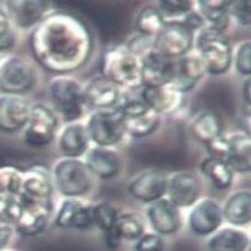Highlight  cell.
<instances>
[{"label": "cell", "instance_id": "cell-28", "mask_svg": "<svg viewBox=\"0 0 251 251\" xmlns=\"http://www.w3.org/2000/svg\"><path fill=\"white\" fill-rule=\"evenodd\" d=\"M250 237L244 230L232 226L219 228L207 241L208 251H248Z\"/></svg>", "mask_w": 251, "mask_h": 251}, {"label": "cell", "instance_id": "cell-10", "mask_svg": "<svg viewBox=\"0 0 251 251\" xmlns=\"http://www.w3.org/2000/svg\"><path fill=\"white\" fill-rule=\"evenodd\" d=\"M35 86V73L24 58L9 57L0 64V92L9 96H24Z\"/></svg>", "mask_w": 251, "mask_h": 251}, {"label": "cell", "instance_id": "cell-24", "mask_svg": "<svg viewBox=\"0 0 251 251\" xmlns=\"http://www.w3.org/2000/svg\"><path fill=\"white\" fill-rule=\"evenodd\" d=\"M206 75L207 73L202 59L195 51H191L176 60V77L170 86L177 92L186 94L192 91Z\"/></svg>", "mask_w": 251, "mask_h": 251}, {"label": "cell", "instance_id": "cell-9", "mask_svg": "<svg viewBox=\"0 0 251 251\" xmlns=\"http://www.w3.org/2000/svg\"><path fill=\"white\" fill-rule=\"evenodd\" d=\"M20 200L23 203V207L13 226L14 232L25 239H33L43 235L54 214L53 201H29L23 199Z\"/></svg>", "mask_w": 251, "mask_h": 251}, {"label": "cell", "instance_id": "cell-29", "mask_svg": "<svg viewBox=\"0 0 251 251\" xmlns=\"http://www.w3.org/2000/svg\"><path fill=\"white\" fill-rule=\"evenodd\" d=\"M195 4L206 25L225 33L231 20L228 15L230 0H199Z\"/></svg>", "mask_w": 251, "mask_h": 251}, {"label": "cell", "instance_id": "cell-20", "mask_svg": "<svg viewBox=\"0 0 251 251\" xmlns=\"http://www.w3.org/2000/svg\"><path fill=\"white\" fill-rule=\"evenodd\" d=\"M146 216L154 234L160 236L176 234L182 226L181 210L167 197L151 203L146 211Z\"/></svg>", "mask_w": 251, "mask_h": 251}, {"label": "cell", "instance_id": "cell-39", "mask_svg": "<svg viewBox=\"0 0 251 251\" xmlns=\"http://www.w3.org/2000/svg\"><path fill=\"white\" fill-rule=\"evenodd\" d=\"M228 15H230V19L232 18L240 26L249 28L251 24V1L250 0L230 1Z\"/></svg>", "mask_w": 251, "mask_h": 251}, {"label": "cell", "instance_id": "cell-43", "mask_svg": "<svg viewBox=\"0 0 251 251\" xmlns=\"http://www.w3.org/2000/svg\"><path fill=\"white\" fill-rule=\"evenodd\" d=\"M134 251H165L163 237L154 232H145L136 241Z\"/></svg>", "mask_w": 251, "mask_h": 251}, {"label": "cell", "instance_id": "cell-14", "mask_svg": "<svg viewBox=\"0 0 251 251\" xmlns=\"http://www.w3.org/2000/svg\"><path fill=\"white\" fill-rule=\"evenodd\" d=\"M166 197L176 207L191 208L201 199V182L190 171H177L167 176Z\"/></svg>", "mask_w": 251, "mask_h": 251}, {"label": "cell", "instance_id": "cell-8", "mask_svg": "<svg viewBox=\"0 0 251 251\" xmlns=\"http://www.w3.org/2000/svg\"><path fill=\"white\" fill-rule=\"evenodd\" d=\"M86 125L89 141L97 147H114L126 137L122 117L118 109L113 111H94Z\"/></svg>", "mask_w": 251, "mask_h": 251}, {"label": "cell", "instance_id": "cell-2", "mask_svg": "<svg viewBox=\"0 0 251 251\" xmlns=\"http://www.w3.org/2000/svg\"><path fill=\"white\" fill-rule=\"evenodd\" d=\"M194 49L205 64L206 73L212 77L226 75L232 67L234 49L225 33L203 26L195 34Z\"/></svg>", "mask_w": 251, "mask_h": 251}, {"label": "cell", "instance_id": "cell-38", "mask_svg": "<svg viewBox=\"0 0 251 251\" xmlns=\"http://www.w3.org/2000/svg\"><path fill=\"white\" fill-rule=\"evenodd\" d=\"M232 64L240 75L250 77L251 75V42L245 40L237 46L232 57Z\"/></svg>", "mask_w": 251, "mask_h": 251}, {"label": "cell", "instance_id": "cell-42", "mask_svg": "<svg viewBox=\"0 0 251 251\" xmlns=\"http://www.w3.org/2000/svg\"><path fill=\"white\" fill-rule=\"evenodd\" d=\"M125 47L129 53H132L134 57H137L140 59L147 51L153 48V38L146 37V35L142 34H136L127 42Z\"/></svg>", "mask_w": 251, "mask_h": 251}, {"label": "cell", "instance_id": "cell-23", "mask_svg": "<svg viewBox=\"0 0 251 251\" xmlns=\"http://www.w3.org/2000/svg\"><path fill=\"white\" fill-rule=\"evenodd\" d=\"M83 161L92 176L104 181L114 178L122 169L121 156L116 150L109 147H91L84 154Z\"/></svg>", "mask_w": 251, "mask_h": 251}, {"label": "cell", "instance_id": "cell-1", "mask_svg": "<svg viewBox=\"0 0 251 251\" xmlns=\"http://www.w3.org/2000/svg\"><path fill=\"white\" fill-rule=\"evenodd\" d=\"M29 44L38 64L55 75L79 71L94 50L89 26L79 17L67 12L48 13L33 29Z\"/></svg>", "mask_w": 251, "mask_h": 251}, {"label": "cell", "instance_id": "cell-25", "mask_svg": "<svg viewBox=\"0 0 251 251\" xmlns=\"http://www.w3.org/2000/svg\"><path fill=\"white\" fill-rule=\"evenodd\" d=\"M86 125L73 122L64 126L58 137V149L64 158H82L91 149Z\"/></svg>", "mask_w": 251, "mask_h": 251}, {"label": "cell", "instance_id": "cell-6", "mask_svg": "<svg viewBox=\"0 0 251 251\" xmlns=\"http://www.w3.org/2000/svg\"><path fill=\"white\" fill-rule=\"evenodd\" d=\"M117 109L122 117L126 136L136 140L150 137L161 125L160 114L150 108L140 97H125Z\"/></svg>", "mask_w": 251, "mask_h": 251}, {"label": "cell", "instance_id": "cell-36", "mask_svg": "<svg viewBox=\"0 0 251 251\" xmlns=\"http://www.w3.org/2000/svg\"><path fill=\"white\" fill-rule=\"evenodd\" d=\"M23 183V171L15 166H0V195L19 196Z\"/></svg>", "mask_w": 251, "mask_h": 251}, {"label": "cell", "instance_id": "cell-31", "mask_svg": "<svg viewBox=\"0 0 251 251\" xmlns=\"http://www.w3.org/2000/svg\"><path fill=\"white\" fill-rule=\"evenodd\" d=\"M191 133L195 140L206 145L210 141L224 136V122L215 112H201L191 123Z\"/></svg>", "mask_w": 251, "mask_h": 251}, {"label": "cell", "instance_id": "cell-15", "mask_svg": "<svg viewBox=\"0 0 251 251\" xmlns=\"http://www.w3.org/2000/svg\"><path fill=\"white\" fill-rule=\"evenodd\" d=\"M143 87L169 86L176 77V60L152 48L140 58Z\"/></svg>", "mask_w": 251, "mask_h": 251}, {"label": "cell", "instance_id": "cell-33", "mask_svg": "<svg viewBox=\"0 0 251 251\" xmlns=\"http://www.w3.org/2000/svg\"><path fill=\"white\" fill-rule=\"evenodd\" d=\"M116 228L122 241H137L145 234L146 227L143 219L140 215L126 212V214H120Z\"/></svg>", "mask_w": 251, "mask_h": 251}, {"label": "cell", "instance_id": "cell-44", "mask_svg": "<svg viewBox=\"0 0 251 251\" xmlns=\"http://www.w3.org/2000/svg\"><path fill=\"white\" fill-rule=\"evenodd\" d=\"M103 237H104V244H106L109 250H117L121 244H122V239H121L116 226L103 232Z\"/></svg>", "mask_w": 251, "mask_h": 251}, {"label": "cell", "instance_id": "cell-45", "mask_svg": "<svg viewBox=\"0 0 251 251\" xmlns=\"http://www.w3.org/2000/svg\"><path fill=\"white\" fill-rule=\"evenodd\" d=\"M13 234H14V228H13L12 225L0 223V250H3L8 246Z\"/></svg>", "mask_w": 251, "mask_h": 251}, {"label": "cell", "instance_id": "cell-17", "mask_svg": "<svg viewBox=\"0 0 251 251\" xmlns=\"http://www.w3.org/2000/svg\"><path fill=\"white\" fill-rule=\"evenodd\" d=\"M54 224L62 230L87 231L93 227L92 203L79 199H64L54 215Z\"/></svg>", "mask_w": 251, "mask_h": 251}, {"label": "cell", "instance_id": "cell-11", "mask_svg": "<svg viewBox=\"0 0 251 251\" xmlns=\"http://www.w3.org/2000/svg\"><path fill=\"white\" fill-rule=\"evenodd\" d=\"M195 34L180 23H166L153 38V49L165 57L180 59L194 49Z\"/></svg>", "mask_w": 251, "mask_h": 251}, {"label": "cell", "instance_id": "cell-22", "mask_svg": "<svg viewBox=\"0 0 251 251\" xmlns=\"http://www.w3.org/2000/svg\"><path fill=\"white\" fill-rule=\"evenodd\" d=\"M53 192V178L46 166L35 165L23 171L20 199L29 201H47L51 200Z\"/></svg>", "mask_w": 251, "mask_h": 251}, {"label": "cell", "instance_id": "cell-18", "mask_svg": "<svg viewBox=\"0 0 251 251\" xmlns=\"http://www.w3.org/2000/svg\"><path fill=\"white\" fill-rule=\"evenodd\" d=\"M48 0H12L5 1L6 14L12 24L28 30L34 29L50 10Z\"/></svg>", "mask_w": 251, "mask_h": 251}, {"label": "cell", "instance_id": "cell-26", "mask_svg": "<svg viewBox=\"0 0 251 251\" xmlns=\"http://www.w3.org/2000/svg\"><path fill=\"white\" fill-rule=\"evenodd\" d=\"M223 207L224 221L232 227H244L251 221V192L240 190L227 197Z\"/></svg>", "mask_w": 251, "mask_h": 251}, {"label": "cell", "instance_id": "cell-46", "mask_svg": "<svg viewBox=\"0 0 251 251\" xmlns=\"http://www.w3.org/2000/svg\"><path fill=\"white\" fill-rule=\"evenodd\" d=\"M241 97H243L244 103L246 104L248 108L251 106V78L248 77L243 83V88H241Z\"/></svg>", "mask_w": 251, "mask_h": 251}, {"label": "cell", "instance_id": "cell-41", "mask_svg": "<svg viewBox=\"0 0 251 251\" xmlns=\"http://www.w3.org/2000/svg\"><path fill=\"white\" fill-rule=\"evenodd\" d=\"M205 149L208 157H212V158H216V160L227 162L228 154H230V143H228L227 137L221 136V137L215 138V140L206 143Z\"/></svg>", "mask_w": 251, "mask_h": 251}, {"label": "cell", "instance_id": "cell-35", "mask_svg": "<svg viewBox=\"0 0 251 251\" xmlns=\"http://www.w3.org/2000/svg\"><path fill=\"white\" fill-rule=\"evenodd\" d=\"M194 1L188 0H161L156 8L162 15L165 23H181L188 12L195 9Z\"/></svg>", "mask_w": 251, "mask_h": 251}, {"label": "cell", "instance_id": "cell-19", "mask_svg": "<svg viewBox=\"0 0 251 251\" xmlns=\"http://www.w3.org/2000/svg\"><path fill=\"white\" fill-rule=\"evenodd\" d=\"M30 102L24 96H0V132L23 131L30 114Z\"/></svg>", "mask_w": 251, "mask_h": 251}, {"label": "cell", "instance_id": "cell-40", "mask_svg": "<svg viewBox=\"0 0 251 251\" xmlns=\"http://www.w3.org/2000/svg\"><path fill=\"white\" fill-rule=\"evenodd\" d=\"M15 44V34L12 22L3 8H0V51L8 50Z\"/></svg>", "mask_w": 251, "mask_h": 251}, {"label": "cell", "instance_id": "cell-32", "mask_svg": "<svg viewBox=\"0 0 251 251\" xmlns=\"http://www.w3.org/2000/svg\"><path fill=\"white\" fill-rule=\"evenodd\" d=\"M134 24H136L138 34L154 38L162 30L166 23L156 6L147 5L141 9L140 13L137 14V18H136Z\"/></svg>", "mask_w": 251, "mask_h": 251}, {"label": "cell", "instance_id": "cell-34", "mask_svg": "<svg viewBox=\"0 0 251 251\" xmlns=\"http://www.w3.org/2000/svg\"><path fill=\"white\" fill-rule=\"evenodd\" d=\"M92 216H93V227H97L102 232L114 227L120 217V211L112 202L100 201L92 203Z\"/></svg>", "mask_w": 251, "mask_h": 251}, {"label": "cell", "instance_id": "cell-7", "mask_svg": "<svg viewBox=\"0 0 251 251\" xmlns=\"http://www.w3.org/2000/svg\"><path fill=\"white\" fill-rule=\"evenodd\" d=\"M59 118L43 103L31 104L30 114L23 129L24 142L30 149L42 150L51 145L57 136Z\"/></svg>", "mask_w": 251, "mask_h": 251}, {"label": "cell", "instance_id": "cell-21", "mask_svg": "<svg viewBox=\"0 0 251 251\" xmlns=\"http://www.w3.org/2000/svg\"><path fill=\"white\" fill-rule=\"evenodd\" d=\"M140 98L161 117L177 113L185 106V94L177 92L170 84L160 87H142Z\"/></svg>", "mask_w": 251, "mask_h": 251}, {"label": "cell", "instance_id": "cell-3", "mask_svg": "<svg viewBox=\"0 0 251 251\" xmlns=\"http://www.w3.org/2000/svg\"><path fill=\"white\" fill-rule=\"evenodd\" d=\"M100 71V75L122 91H136L143 87L140 59L125 46L111 47L103 53Z\"/></svg>", "mask_w": 251, "mask_h": 251}, {"label": "cell", "instance_id": "cell-47", "mask_svg": "<svg viewBox=\"0 0 251 251\" xmlns=\"http://www.w3.org/2000/svg\"><path fill=\"white\" fill-rule=\"evenodd\" d=\"M12 251H20V250H12Z\"/></svg>", "mask_w": 251, "mask_h": 251}, {"label": "cell", "instance_id": "cell-27", "mask_svg": "<svg viewBox=\"0 0 251 251\" xmlns=\"http://www.w3.org/2000/svg\"><path fill=\"white\" fill-rule=\"evenodd\" d=\"M230 154L227 165L234 174H248L251 171V138L245 132H236L227 137Z\"/></svg>", "mask_w": 251, "mask_h": 251}, {"label": "cell", "instance_id": "cell-30", "mask_svg": "<svg viewBox=\"0 0 251 251\" xmlns=\"http://www.w3.org/2000/svg\"><path fill=\"white\" fill-rule=\"evenodd\" d=\"M199 167H200L201 174L211 182V185L217 191H226L234 183V171L224 161L207 156L201 161Z\"/></svg>", "mask_w": 251, "mask_h": 251}, {"label": "cell", "instance_id": "cell-13", "mask_svg": "<svg viewBox=\"0 0 251 251\" xmlns=\"http://www.w3.org/2000/svg\"><path fill=\"white\" fill-rule=\"evenodd\" d=\"M83 97L87 108L92 111H113L121 106L125 94L108 79L98 75L83 87Z\"/></svg>", "mask_w": 251, "mask_h": 251}, {"label": "cell", "instance_id": "cell-5", "mask_svg": "<svg viewBox=\"0 0 251 251\" xmlns=\"http://www.w3.org/2000/svg\"><path fill=\"white\" fill-rule=\"evenodd\" d=\"M53 185L66 199L86 196L93 186V176L82 158H64L58 161L51 172Z\"/></svg>", "mask_w": 251, "mask_h": 251}, {"label": "cell", "instance_id": "cell-4", "mask_svg": "<svg viewBox=\"0 0 251 251\" xmlns=\"http://www.w3.org/2000/svg\"><path fill=\"white\" fill-rule=\"evenodd\" d=\"M48 98L51 111L68 123L79 122L86 113L83 86L75 78L57 75L48 84Z\"/></svg>", "mask_w": 251, "mask_h": 251}, {"label": "cell", "instance_id": "cell-48", "mask_svg": "<svg viewBox=\"0 0 251 251\" xmlns=\"http://www.w3.org/2000/svg\"><path fill=\"white\" fill-rule=\"evenodd\" d=\"M248 251H250V249H249V250H248Z\"/></svg>", "mask_w": 251, "mask_h": 251}, {"label": "cell", "instance_id": "cell-12", "mask_svg": "<svg viewBox=\"0 0 251 251\" xmlns=\"http://www.w3.org/2000/svg\"><path fill=\"white\" fill-rule=\"evenodd\" d=\"M224 223L223 207L211 197L197 201L188 212L187 226L190 231L199 237L214 235Z\"/></svg>", "mask_w": 251, "mask_h": 251}, {"label": "cell", "instance_id": "cell-37", "mask_svg": "<svg viewBox=\"0 0 251 251\" xmlns=\"http://www.w3.org/2000/svg\"><path fill=\"white\" fill-rule=\"evenodd\" d=\"M23 203L19 196L0 195V223L14 226L15 221L22 212Z\"/></svg>", "mask_w": 251, "mask_h": 251}, {"label": "cell", "instance_id": "cell-16", "mask_svg": "<svg viewBox=\"0 0 251 251\" xmlns=\"http://www.w3.org/2000/svg\"><path fill=\"white\" fill-rule=\"evenodd\" d=\"M167 175L160 170H147L133 177L128 183L132 199L143 203H151L166 197Z\"/></svg>", "mask_w": 251, "mask_h": 251}]
</instances>
